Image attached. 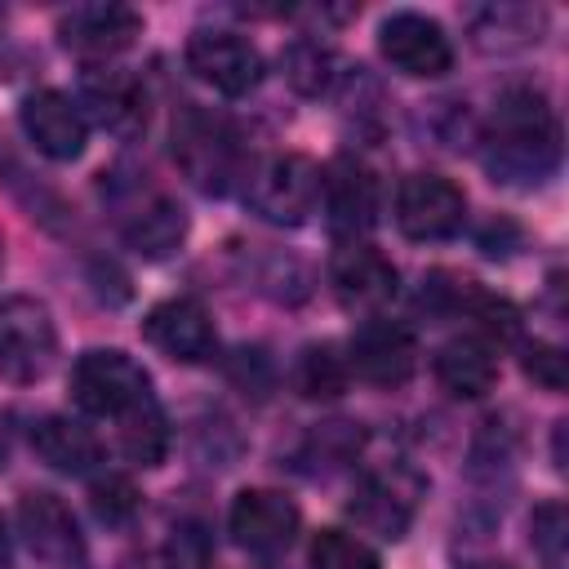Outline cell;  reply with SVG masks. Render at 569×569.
<instances>
[{
  "instance_id": "27",
  "label": "cell",
  "mask_w": 569,
  "mask_h": 569,
  "mask_svg": "<svg viewBox=\"0 0 569 569\" xmlns=\"http://www.w3.org/2000/svg\"><path fill=\"white\" fill-rule=\"evenodd\" d=\"M529 542H533V551H538L542 569H569V556H565L569 520H565V507H560V502H538V507H533Z\"/></svg>"
},
{
  "instance_id": "6",
  "label": "cell",
  "mask_w": 569,
  "mask_h": 569,
  "mask_svg": "<svg viewBox=\"0 0 569 569\" xmlns=\"http://www.w3.org/2000/svg\"><path fill=\"white\" fill-rule=\"evenodd\" d=\"M467 222V196L440 173H409L396 187V227L409 240H449Z\"/></svg>"
},
{
  "instance_id": "18",
  "label": "cell",
  "mask_w": 569,
  "mask_h": 569,
  "mask_svg": "<svg viewBox=\"0 0 569 569\" xmlns=\"http://www.w3.org/2000/svg\"><path fill=\"white\" fill-rule=\"evenodd\" d=\"M320 196H325V209H329V227L338 236H356V231L373 227L378 182L365 164H356V160L329 164V173H320Z\"/></svg>"
},
{
  "instance_id": "26",
  "label": "cell",
  "mask_w": 569,
  "mask_h": 569,
  "mask_svg": "<svg viewBox=\"0 0 569 569\" xmlns=\"http://www.w3.org/2000/svg\"><path fill=\"white\" fill-rule=\"evenodd\" d=\"M311 569H378V551L347 529H320L311 538Z\"/></svg>"
},
{
  "instance_id": "13",
  "label": "cell",
  "mask_w": 569,
  "mask_h": 569,
  "mask_svg": "<svg viewBox=\"0 0 569 569\" xmlns=\"http://www.w3.org/2000/svg\"><path fill=\"white\" fill-rule=\"evenodd\" d=\"M142 338L164 351L169 360H182V365H200L218 351V329H213V316L204 311V302L196 298H164L147 311L142 320Z\"/></svg>"
},
{
  "instance_id": "11",
  "label": "cell",
  "mask_w": 569,
  "mask_h": 569,
  "mask_svg": "<svg viewBox=\"0 0 569 569\" xmlns=\"http://www.w3.org/2000/svg\"><path fill=\"white\" fill-rule=\"evenodd\" d=\"M187 67L222 98H244L262 80V53L236 31H196L187 40Z\"/></svg>"
},
{
  "instance_id": "23",
  "label": "cell",
  "mask_w": 569,
  "mask_h": 569,
  "mask_svg": "<svg viewBox=\"0 0 569 569\" xmlns=\"http://www.w3.org/2000/svg\"><path fill=\"white\" fill-rule=\"evenodd\" d=\"M280 67H284V80L293 93L302 98H325L338 80V53L320 40H293L284 53H280Z\"/></svg>"
},
{
  "instance_id": "16",
  "label": "cell",
  "mask_w": 569,
  "mask_h": 569,
  "mask_svg": "<svg viewBox=\"0 0 569 569\" xmlns=\"http://www.w3.org/2000/svg\"><path fill=\"white\" fill-rule=\"evenodd\" d=\"M329 280H333V293L342 298V307H351V311H382L400 293V276H396L391 258L360 240H351L333 253Z\"/></svg>"
},
{
  "instance_id": "5",
  "label": "cell",
  "mask_w": 569,
  "mask_h": 569,
  "mask_svg": "<svg viewBox=\"0 0 569 569\" xmlns=\"http://www.w3.org/2000/svg\"><path fill=\"white\" fill-rule=\"evenodd\" d=\"M173 160L204 196L227 191V182L236 178V133H231V124L200 111V107H187L173 120Z\"/></svg>"
},
{
  "instance_id": "32",
  "label": "cell",
  "mask_w": 569,
  "mask_h": 569,
  "mask_svg": "<svg viewBox=\"0 0 569 569\" xmlns=\"http://www.w3.org/2000/svg\"><path fill=\"white\" fill-rule=\"evenodd\" d=\"M0 267H4V240H0Z\"/></svg>"
},
{
  "instance_id": "28",
  "label": "cell",
  "mask_w": 569,
  "mask_h": 569,
  "mask_svg": "<svg viewBox=\"0 0 569 569\" xmlns=\"http://www.w3.org/2000/svg\"><path fill=\"white\" fill-rule=\"evenodd\" d=\"M89 502H93V511H98V520H102V525H124V520L138 511V489H133V480H129V476L107 471V476H98V480H93Z\"/></svg>"
},
{
  "instance_id": "22",
  "label": "cell",
  "mask_w": 569,
  "mask_h": 569,
  "mask_svg": "<svg viewBox=\"0 0 569 569\" xmlns=\"http://www.w3.org/2000/svg\"><path fill=\"white\" fill-rule=\"evenodd\" d=\"M547 13L538 4H485L471 13V40L485 53H516L538 44Z\"/></svg>"
},
{
  "instance_id": "21",
  "label": "cell",
  "mask_w": 569,
  "mask_h": 569,
  "mask_svg": "<svg viewBox=\"0 0 569 569\" xmlns=\"http://www.w3.org/2000/svg\"><path fill=\"white\" fill-rule=\"evenodd\" d=\"M31 449L44 467L62 471V476H89L98 462H102V445L98 436L76 422V418H62V413H49L31 427Z\"/></svg>"
},
{
  "instance_id": "7",
  "label": "cell",
  "mask_w": 569,
  "mask_h": 569,
  "mask_svg": "<svg viewBox=\"0 0 569 569\" xmlns=\"http://www.w3.org/2000/svg\"><path fill=\"white\" fill-rule=\"evenodd\" d=\"M18 529L31 547L36 560H44L49 569H89V547L84 533L71 516V507L58 493L31 489L18 502Z\"/></svg>"
},
{
  "instance_id": "31",
  "label": "cell",
  "mask_w": 569,
  "mask_h": 569,
  "mask_svg": "<svg viewBox=\"0 0 569 569\" xmlns=\"http://www.w3.org/2000/svg\"><path fill=\"white\" fill-rule=\"evenodd\" d=\"M467 569H511V565H467Z\"/></svg>"
},
{
  "instance_id": "8",
  "label": "cell",
  "mask_w": 569,
  "mask_h": 569,
  "mask_svg": "<svg viewBox=\"0 0 569 569\" xmlns=\"http://www.w3.org/2000/svg\"><path fill=\"white\" fill-rule=\"evenodd\" d=\"M422 476L413 467H378L369 476H360L356 493H351V516L356 525H365L369 533L396 542L405 538L413 511H418V498H422Z\"/></svg>"
},
{
  "instance_id": "14",
  "label": "cell",
  "mask_w": 569,
  "mask_h": 569,
  "mask_svg": "<svg viewBox=\"0 0 569 569\" xmlns=\"http://www.w3.org/2000/svg\"><path fill=\"white\" fill-rule=\"evenodd\" d=\"M80 107L93 124H102L116 138H133L147 124V93L142 80L120 67H89L80 76Z\"/></svg>"
},
{
  "instance_id": "19",
  "label": "cell",
  "mask_w": 569,
  "mask_h": 569,
  "mask_svg": "<svg viewBox=\"0 0 569 569\" xmlns=\"http://www.w3.org/2000/svg\"><path fill=\"white\" fill-rule=\"evenodd\" d=\"M436 382L458 396V400H480L493 391L498 382V356L489 347V338L480 333H462V338H449L440 351H436Z\"/></svg>"
},
{
  "instance_id": "17",
  "label": "cell",
  "mask_w": 569,
  "mask_h": 569,
  "mask_svg": "<svg viewBox=\"0 0 569 569\" xmlns=\"http://www.w3.org/2000/svg\"><path fill=\"white\" fill-rule=\"evenodd\" d=\"M298 520L302 516H298L293 498H284L276 489H244V493H236L231 516H227L236 542L244 551H258V556L284 551L298 538Z\"/></svg>"
},
{
  "instance_id": "24",
  "label": "cell",
  "mask_w": 569,
  "mask_h": 569,
  "mask_svg": "<svg viewBox=\"0 0 569 569\" xmlns=\"http://www.w3.org/2000/svg\"><path fill=\"white\" fill-rule=\"evenodd\" d=\"M347 356H338L329 342H311L302 347L298 365H293V387L307 396V400H338L347 391Z\"/></svg>"
},
{
  "instance_id": "4",
  "label": "cell",
  "mask_w": 569,
  "mask_h": 569,
  "mask_svg": "<svg viewBox=\"0 0 569 569\" xmlns=\"http://www.w3.org/2000/svg\"><path fill=\"white\" fill-rule=\"evenodd\" d=\"M244 200L258 218L267 222H280V227H298L316 200H320V164L298 156V151H280V156H267L249 182H244Z\"/></svg>"
},
{
  "instance_id": "2",
  "label": "cell",
  "mask_w": 569,
  "mask_h": 569,
  "mask_svg": "<svg viewBox=\"0 0 569 569\" xmlns=\"http://www.w3.org/2000/svg\"><path fill=\"white\" fill-rule=\"evenodd\" d=\"M71 400L93 418H124L151 405V373L120 347H93L71 365Z\"/></svg>"
},
{
  "instance_id": "25",
  "label": "cell",
  "mask_w": 569,
  "mask_h": 569,
  "mask_svg": "<svg viewBox=\"0 0 569 569\" xmlns=\"http://www.w3.org/2000/svg\"><path fill=\"white\" fill-rule=\"evenodd\" d=\"M120 449L138 467H160V458L169 449V427H164V413L156 400L120 418Z\"/></svg>"
},
{
  "instance_id": "29",
  "label": "cell",
  "mask_w": 569,
  "mask_h": 569,
  "mask_svg": "<svg viewBox=\"0 0 569 569\" xmlns=\"http://www.w3.org/2000/svg\"><path fill=\"white\" fill-rule=\"evenodd\" d=\"M525 373H529L542 391H565V382H569L565 351L551 347V342H533V347H525Z\"/></svg>"
},
{
  "instance_id": "9",
  "label": "cell",
  "mask_w": 569,
  "mask_h": 569,
  "mask_svg": "<svg viewBox=\"0 0 569 569\" xmlns=\"http://www.w3.org/2000/svg\"><path fill=\"white\" fill-rule=\"evenodd\" d=\"M347 369L369 387H405L418 369V342L405 325L369 316L347 342Z\"/></svg>"
},
{
  "instance_id": "20",
  "label": "cell",
  "mask_w": 569,
  "mask_h": 569,
  "mask_svg": "<svg viewBox=\"0 0 569 569\" xmlns=\"http://www.w3.org/2000/svg\"><path fill=\"white\" fill-rule=\"evenodd\" d=\"M120 236H124V244H129L138 258L160 262V258H169V253L182 249V240H187V213H182V204L169 200V196H147L138 209L124 213Z\"/></svg>"
},
{
  "instance_id": "15",
  "label": "cell",
  "mask_w": 569,
  "mask_h": 569,
  "mask_svg": "<svg viewBox=\"0 0 569 569\" xmlns=\"http://www.w3.org/2000/svg\"><path fill=\"white\" fill-rule=\"evenodd\" d=\"M18 120H22L27 142L40 156H49V160H76L84 151V138H89L84 111L67 93H58V89L27 93L22 107H18Z\"/></svg>"
},
{
  "instance_id": "1",
  "label": "cell",
  "mask_w": 569,
  "mask_h": 569,
  "mask_svg": "<svg viewBox=\"0 0 569 569\" xmlns=\"http://www.w3.org/2000/svg\"><path fill=\"white\" fill-rule=\"evenodd\" d=\"M485 164L493 182L538 187L560 164V124L538 89H507L485 129Z\"/></svg>"
},
{
  "instance_id": "10",
  "label": "cell",
  "mask_w": 569,
  "mask_h": 569,
  "mask_svg": "<svg viewBox=\"0 0 569 569\" xmlns=\"http://www.w3.org/2000/svg\"><path fill=\"white\" fill-rule=\"evenodd\" d=\"M378 49L400 76H418V80L445 76L453 67V44H449L445 27L427 13H413V9H400V13L382 18Z\"/></svg>"
},
{
  "instance_id": "30",
  "label": "cell",
  "mask_w": 569,
  "mask_h": 569,
  "mask_svg": "<svg viewBox=\"0 0 569 569\" xmlns=\"http://www.w3.org/2000/svg\"><path fill=\"white\" fill-rule=\"evenodd\" d=\"M9 565V533H4V520H0V569Z\"/></svg>"
},
{
  "instance_id": "12",
  "label": "cell",
  "mask_w": 569,
  "mask_h": 569,
  "mask_svg": "<svg viewBox=\"0 0 569 569\" xmlns=\"http://www.w3.org/2000/svg\"><path fill=\"white\" fill-rule=\"evenodd\" d=\"M142 36V13L129 4H76L58 18V40L84 62H107Z\"/></svg>"
},
{
  "instance_id": "3",
  "label": "cell",
  "mask_w": 569,
  "mask_h": 569,
  "mask_svg": "<svg viewBox=\"0 0 569 569\" xmlns=\"http://www.w3.org/2000/svg\"><path fill=\"white\" fill-rule=\"evenodd\" d=\"M58 329L40 298L13 293L0 298V378L9 382H40L53 369Z\"/></svg>"
}]
</instances>
